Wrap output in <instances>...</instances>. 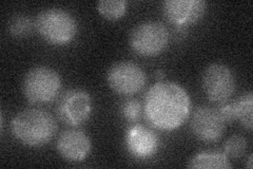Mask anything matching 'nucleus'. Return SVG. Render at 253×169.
<instances>
[{
	"label": "nucleus",
	"mask_w": 253,
	"mask_h": 169,
	"mask_svg": "<svg viewBox=\"0 0 253 169\" xmlns=\"http://www.w3.org/2000/svg\"><path fill=\"white\" fill-rule=\"evenodd\" d=\"M144 111L148 122L164 131L175 130L191 112V100L186 89L174 82H158L146 94Z\"/></svg>",
	"instance_id": "nucleus-1"
},
{
	"label": "nucleus",
	"mask_w": 253,
	"mask_h": 169,
	"mask_svg": "<svg viewBox=\"0 0 253 169\" xmlns=\"http://www.w3.org/2000/svg\"><path fill=\"white\" fill-rule=\"evenodd\" d=\"M14 138L28 147L39 148L49 143L57 132V123L49 112L26 109L18 112L11 122Z\"/></svg>",
	"instance_id": "nucleus-2"
},
{
	"label": "nucleus",
	"mask_w": 253,
	"mask_h": 169,
	"mask_svg": "<svg viewBox=\"0 0 253 169\" xmlns=\"http://www.w3.org/2000/svg\"><path fill=\"white\" fill-rule=\"evenodd\" d=\"M35 29L47 44L66 46L76 37L78 25L74 16L68 11L59 7H50L38 13Z\"/></svg>",
	"instance_id": "nucleus-3"
},
{
	"label": "nucleus",
	"mask_w": 253,
	"mask_h": 169,
	"mask_svg": "<svg viewBox=\"0 0 253 169\" xmlns=\"http://www.w3.org/2000/svg\"><path fill=\"white\" fill-rule=\"evenodd\" d=\"M62 80L57 71L46 66H37L27 72L22 80V93L31 103L49 104L59 95Z\"/></svg>",
	"instance_id": "nucleus-4"
},
{
	"label": "nucleus",
	"mask_w": 253,
	"mask_h": 169,
	"mask_svg": "<svg viewBox=\"0 0 253 169\" xmlns=\"http://www.w3.org/2000/svg\"><path fill=\"white\" fill-rule=\"evenodd\" d=\"M169 31L160 21L148 20L134 27L129 36V45L136 54L153 57L162 54L169 45Z\"/></svg>",
	"instance_id": "nucleus-5"
},
{
	"label": "nucleus",
	"mask_w": 253,
	"mask_h": 169,
	"mask_svg": "<svg viewBox=\"0 0 253 169\" xmlns=\"http://www.w3.org/2000/svg\"><path fill=\"white\" fill-rule=\"evenodd\" d=\"M202 85L207 99L217 105H223L230 100L236 88L232 70L219 62L211 63L205 69Z\"/></svg>",
	"instance_id": "nucleus-6"
},
{
	"label": "nucleus",
	"mask_w": 253,
	"mask_h": 169,
	"mask_svg": "<svg viewBox=\"0 0 253 169\" xmlns=\"http://www.w3.org/2000/svg\"><path fill=\"white\" fill-rule=\"evenodd\" d=\"M107 82L115 93L132 96L144 89L147 84V74L135 62L118 61L109 68Z\"/></svg>",
	"instance_id": "nucleus-7"
},
{
	"label": "nucleus",
	"mask_w": 253,
	"mask_h": 169,
	"mask_svg": "<svg viewBox=\"0 0 253 169\" xmlns=\"http://www.w3.org/2000/svg\"><path fill=\"white\" fill-rule=\"evenodd\" d=\"M92 113V99L83 89H69L57 100L56 114L65 125L77 127L89 119Z\"/></svg>",
	"instance_id": "nucleus-8"
},
{
	"label": "nucleus",
	"mask_w": 253,
	"mask_h": 169,
	"mask_svg": "<svg viewBox=\"0 0 253 169\" xmlns=\"http://www.w3.org/2000/svg\"><path fill=\"white\" fill-rule=\"evenodd\" d=\"M226 124L217 108L200 106L190 118V130L201 142L212 143L223 136Z\"/></svg>",
	"instance_id": "nucleus-9"
},
{
	"label": "nucleus",
	"mask_w": 253,
	"mask_h": 169,
	"mask_svg": "<svg viewBox=\"0 0 253 169\" xmlns=\"http://www.w3.org/2000/svg\"><path fill=\"white\" fill-rule=\"evenodd\" d=\"M207 11L205 0H166L163 13L168 21L178 27L195 23Z\"/></svg>",
	"instance_id": "nucleus-10"
},
{
	"label": "nucleus",
	"mask_w": 253,
	"mask_h": 169,
	"mask_svg": "<svg viewBox=\"0 0 253 169\" xmlns=\"http://www.w3.org/2000/svg\"><path fill=\"white\" fill-rule=\"evenodd\" d=\"M56 149L62 159L71 163H78L89 157L92 144L88 134L83 130L68 129L59 135Z\"/></svg>",
	"instance_id": "nucleus-11"
},
{
	"label": "nucleus",
	"mask_w": 253,
	"mask_h": 169,
	"mask_svg": "<svg viewBox=\"0 0 253 169\" xmlns=\"http://www.w3.org/2000/svg\"><path fill=\"white\" fill-rule=\"evenodd\" d=\"M126 146L133 158L145 160L156 154L160 147V140L151 129L141 125H136L126 131Z\"/></svg>",
	"instance_id": "nucleus-12"
},
{
	"label": "nucleus",
	"mask_w": 253,
	"mask_h": 169,
	"mask_svg": "<svg viewBox=\"0 0 253 169\" xmlns=\"http://www.w3.org/2000/svg\"><path fill=\"white\" fill-rule=\"evenodd\" d=\"M189 168H216L230 169L232 164L229 158L218 151H205L194 156L188 163Z\"/></svg>",
	"instance_id": "nucleus-13"
},
{
	"label": "nucleus",
	"mask_w": 253,
	"mask_h": 169,
	"mask_svg": "<svg viewBox=\"0 0 253 169\" xmlns=\"http://www.w3.org/2000/svg\"><path fill=\"white\" fill-rule=\"evenodd\" d=\"M232 104L234 120H239L242 126L248 131L253 128V93L248 91L241 95Z\"/></svg>",
	"instance_id": "nucleus-14"
},
{
	"label": "nucleus",
	"mask_w": 253,
	"mask_h": 169,
	"mask_svg": "<svg viewBox=\"0 0 253 169\" xmlns=\"http://www.w3.org/2000/svg\"><path fill=\"white\" fill-rule=\"evenodd\" d=\"M126 5L125 0H100L97 2V11L104 18L114 21L126 14Z\"/></svg>",
	"instance_id": "nucleus-15"
},
{
	"label": "nucleus",
	"mask_w": 253,
	"mask_h": 169,
	"mask_svg": "<svg viewBox=\"0 0 253 169\" xmlns=\"http://www.w3.org/2000/svg\"><path fill=\"white\" fill-rule=\"evenodd\" d=\"M35 27V22L25 14H17L13 16L7 25V31L11 36L15 38H23L29 36L33 28Z\"/></svg>",
	"instance_id": "nucleus-16"
},
{
	"label": "nucleus",
	"mask_w": 253,
	"mask_h": 169,
	"mask_svg": "<svg viewBox=\"0 0 253 169\" xmlns=\"http://www.w3.org/2000/svg\"><path fill=\"white\" fill-rule=\"evenodd\" d=\"M247 148H248L247 139L240 134H235V135H232L231 138H229L224 146L225 155L228 158H232V159L242 158L245 154H246Z\"/></svg>",
	"instance_id": "nucleus-17"
},
{
	"label": "nucleus",
	"mask_w": 253,
	"mask_h": 169,
	"mask_svg": "<svg viewBox=\"0 0 253 169\" xmlns=\"http://www.w3.org/2000/svg\"><path fill=\"white\" fill-rule=\"evenodd\" d=\"M142 113V105L137 100H129L123 104L122 114L128 122H136Z\"/></svg>",
	"instance_id": "nucleus-18"
},
{
	"label": "nucleus",
	"mask_w": 253,
	"mask_h": 169,
	"mask_svg": "<svg viewBox=\"0 0 253 169\" xmlns=\"http://www.w3.org/2000/svg\"><path fill=\"white\" fill-rule=\"evenodd\" d=\"M155 76H156L157 79H163L164 76H165L164 71H163V70H157V71L155 72Z\"/></svg>",
	"instance_id": "nucleus-19"
},
{
	"label": "nucleus",
	"mask_w": 253,
	"mask_h": 169,
	"mask_svg": "<svg viewBox=\"0 0 253 169\" xmlns=\"http://www.w3.org/2000/svg\"><path fill=\"white\" fill-rule=\"evenodd\" d=\"M247 167H248L249 169L252 168V155H250L249 158H248V165H247Z\"/></svg>",
	"instance_id": "nucleus-20"
}]
</instances>
